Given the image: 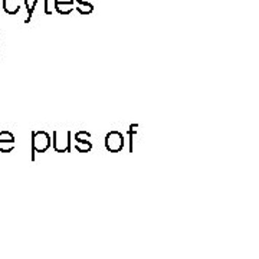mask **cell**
<instances>
[{
  "mask_svg": "<svg viewBox=\"0 0 259 259\" xmlns=\"http://www.w3.org/2000/svg\"><path fill=\"white\" fill-rule=\"evenodd\" d=\"M91 134L87 130H79L75 133V150L79 153H90L93 150Z\"/></svg>",
  "mask_w": 259,
  "mask_h": 259,
  "instance_id": "obj_4",
  "label": "cell"
},
{
  "mask_svg": "<svg viewBox=\"0 0 259 259\" xmlns=\"http://www.w3.org/2000/svg\"><path fill=\"white\" fill-rule=\"evenodd\" d=\"M28 8H26V10H28V18L25 19V23H29L30 20H32V16H33V12H35V9H36V6H37V3H39V0H33V3L29 6V2L28 0H22Z\"/></svg>",
  "mask_w": 259,
  "mask_h": 259,
  "instance_id": "obj_9",
  "label": "cell"
},
{
  "mask_svg": "<svg viewBox=\"0 0 259 259\" xmlns=\"http://www.w3.org/2000/svg\"><path fill=\"white\" fill-rule=\"evenodd\" d=\"M51 146L52 140L47 131H32V160L36 158V153H45Z\"/></svg>",
  "mask_w": 259,
  "mask_h": 259,
  "instance_id": "obj_1",
  "label": "cell"
},
{
  "mask_svg": "<svg viewBox=\"0 0 259 259\" xmlns=\"http://www.w3.org/2000/svg\"><path fill=\"white\" fill-rule=\"evenodd\" d=\"M139 133V124H131L128 130L130 134V153H133L134 150V136Z\"/></svg>",
  "mask_w": 259,
  "mask_h": 259,
  "instance_id": "obj_8",
  "label": "cell"
},
{
  "mask_svg": "<svg viewBox=\"0 0 259 259\" xmlns=\"http://www.w3.org/2000/svg\"><path fill=\"white\" fill-rule=\"evenodd\" d=\"M71 143H72V133L69 130L62 131V133L55 130L52 133V147L56 153H69Z\"/></svg>",
  "mask_w": 259,
  "mask_h": 259,
  "instance_id": "obj_2",
  "label": "cell"
},
{
  "mask_svg": "<svg viewBox=\"0 0 259 259\" xmlns=\"http://www.w3.org/2000/svg\"><path fill=\"white\" fill-rule=\"evenodd\" d=\"M54 6L59 15H69L75 9V0H54Z\"/></svg>",
  "mask_w": 259,
  "mask_h": 259,
  "instance_id": "obj_5",
  "label": "cell"
},
{
  "mask_svg": "<svg viewBox=\"0 0 259 259\" xmlns=\"http://www.w3.org/2000/svg\"><path fill=\"white\" fill-rule=\"evenodd\" d=\"M124 136L117 130H111L107 136H105V148L110 153H120L124 148Z\"/></svg>",
  "mask_w": 259,
  "mask_h": 259,
  "instance_id": "obj_3",
  "label": "cell"
},
{
  "mask_svg": "<svg viewBox=\"0 0 259 259\" xmlns=\"http://www.w3.org/2000/svg\"><path fill=\"white\" fill-rule=\"evenodd\" d=\"M16 147V143H0V153H10Z\"/></svg>",
  "mask_w": 259,
  "mask_h": 259,
  "instance_id": "obj_11",
  "label": "cell"
},
{
  "mask_svg": "<svg viewBox=\"0 0 259 259\" xmlns=\"http://www.w3.org/2000/svg\"><path fill=\"white\" fill-rule=\"evenodd\" d=\"M22 8V0H3V10L8 15H16Z\"/></svg>",
  "mask_w": 259,
  "mask_h": 259,
  "instance_id": "obj_7",
  "label": "cell"
},
{
  "mask_svg": "<svg viewBox=\"0 0 259 259\" xmlns=\"http://www.w3.org/2000/svg\"><path fill=\"white\" fill-rule=\"evenodd\" d=\"M75 10L81 15H90L94 12L93 0H75Z\"/></svg>",
  "mask_w": 259,
  "mask_h": 259,
  "instance_id": "obj_6",
  "label": "cell"
},
{
  "mask_svg": "<svg viewBox=\"0 0 259 259\" xmlns=\"http://www.w3.org/2000/svg\"><path fill=\"white\" fill-rule=\"evenodd\" d=\"M49 5H51L49 0H45V13H47V15H52V12L49 9Z\"/></svg>",
  "mask_w": 259,
  "mask_h": 259,
  "instance_id": "obj_12",
  "label": "cell"
},
{
  "mask_svg": "<svg viewBox=\"0 0 259 259\" xmlns=\"http://www.w3.org/2000/svg\"><path fill=\"white\" fill-rule=\"evenodd\" d=\"M0 143H16V139L10 131L3 130V131H0Z\"/></svg>",
  "mask_w": 259,
  "mask_h": 259,
  "instance_id": "obj_10",
  "label": "cell"
}]
</instances>
